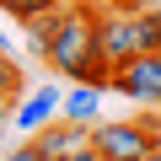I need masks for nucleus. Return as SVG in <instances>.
<instances>
[{
	"instance_id": "nucleus-8",
	"label": "nucleus",
	"mask_w": 161,
	"mask_h": 161,
	"mask_svg": "<svg viewBox=\"0 0 161 161\" xmlns=\"http://www.w3.org/2000/svg\"><path fill=\"white\" fill-rule=\"evenodd\" d=\"M64 6H70V0H64ZM64 6H54V11H38V16L27 22V54L48 59V48H54V38H59V22H64Z\"/></svg>"
},
{
	"instance_id": "nucleus-4",
	"label": "nucleus",
	"mask_w": 161,
	"mask_h": 161,
	"mask_svg": "<svg viewBox=\"0 0 161 161\" xmlns=\"http://www.w3.org/2000/svg\"><path fill=\"white\" fill-rule=\"evenodd\" d=\"M108 92H118L140 108H161V54H134L129 64H118Z\"/></svg>"
},
{
	"instance_id": "nucleus-3",
	"label": "nucleus",
	"mask_w": 161,
	"mask_h": 161,
	"mask_svg": "<svg viewBox=\"0 0 161 161\" xmlns=\"http://www.w3.org/2000/svg\"><path fill=\"white\" fill-rule=\"evenodd\" d=\"M97 54H102L113 70L129 64L134 54H145V48H140V22H134V11L102 6V16H97Z\"/></svg>"
},
{
	"instance_id": "nucleus-14",
	"label": "nucleus",
	"mask_w": 161,
	"mask_h": 161,
	"mask_svg": "<svg viewBox=\"0 0 161 161\" xmlns=\"http://www.w3.org/2000/svg\"><path fill=\"white\" fill-rule=\"evenodd\" d=\"M140 161H161V145H156V150H145V156H140Z\"/></svg>"
},
{
	"instance_id": "nucleus-9",
	"label": "nucleus",
	"mask_w": 161,
	"mask_h": 161,
	"mask_svg": "<svg viewBox=\"0 0 161 161\" xmlns=\"http://www.w3.org/2000/svg\"><path fill=\"white\" fill-rule=\"evenodd\" d=\"M134 22H140V48H145V54H161V6L134 11Z\"/></svg>"
},
{
	"instance_id": "nucleus-16",
	"label": "nucleus",
	"mask_w": 161,
	"mask_h": 161,
	"mask_svg": "<svg viewBox=\"0 0 161 161\" xmlns=\"http://www.w3.org/2000/svg\"><path fill=\"white\" fill-rule=\"evenodd\" d=\"M0 156H6V150H0Z\"/></svg>"
},
{
	"instance_id": "nucleus-1",
	"label": "nucleus",
	"mask_w": 161,
	"mask_h": 161,
	"mask_svg": "<svg viewBox=\"0 0 161 161\" xmlns=\"http://www.w3.org/2000/svg\"><path fill=\"white\" fill-rule=\"evenodd\" d=\"M97 16H102V0H70L64 6V22H59V38L48 48V70H59L64 80L80 75V64H86L97 54Z\"/></svg>"
},
{
	"instance_id": "nucleus-15",
	"label": "nucleus",
	"mask_w": 161,
	"mask_h": 161,
	"mask_svg": "<svg viewBox=\"0 0 161 161\" xmlns=\"http://www.w3.org/2000/svg\"><path fill=\"white\" fill-rule=\"evenodd\" d=\"M0 54H6V38H0Z\"/></svg>"
},
{
	"instance_id": "nucleus-2",
	"label": "nucleus",
	"mask_w": 161,
	"mask_h": 161,
	"mask_svg": "<svg viewBox=\"0 0 161 161\" xmlns=\"http://www.w3.org/2000/svg\"><path fill=\"white\" fill-rule=\"evenodd\" d=\"M86 140L102 161H140L145 150L161 145V108L134 113V118H97L86 129Z\"/></svg>"
},
{
	"instance_id": "nucleus-13",
	"label": "nucleus",
	"mask_w": 161,
	"mask_h": 161,
	"mask_svg": "<svg viewBox=\"0 0 161 161\" xmlns=\"http://www.w3.org/2000/svg\"><path fill=\"white\" fill-rule=\"evenodd\" d=\"M70 161H102V156H97V150H92V140H86V150H75Z\"/></svg>"
},
{
	"instance_id": "nucleus-11",
	"label": "nucleus",
	"mask_w": 161,
	"mask_h": 161,
	"mask_svg": "<svg viewBox=\"0 0 161 161\" xmlns=\"http://www.w3.org/2000/svg\"><path fill=\"white\" fill-rule=\"evenodd\" d=\"M27 92V80H22V64L11 54H0V97H22Z\"/></svg>"
},
{
	"instance_id": "nucleus-12",
	"label": "nucleus",
	"mask_w": 161,
	"mask_h": 161,
	"mask_svg": "<svg viewBox=\"0 0 161 161\" xmlns=\"http://www.w3.org/2000/svg\"><path fill=\"white\" fill-rule=\"evenodd\" d=\"M11 113H16V97H0V129L11 124Z\"/></svg>"
},
{
	"instance_id": "nucleus-7",
	"label": "nucleus",
	"mask_w": 161,
	"mask_h": 161,
	"mask_svg": "<svg viewBox=\"0 0 161 161\" xmlns=\"http://www.w3.org/2000/svg\"><path fill=\"white\" fill-rule=\"evenodd\" d=\"M59 118H70V124H80V129H92V124L102 118V86L70 80V92H64V102H59Z\"/></svg>"
},
{
	"instance_id": "nucleus-10",
	"label": "nucleus",
	"mask_w": 161,
	"mask_h": 161,
	"mask_svg": "<svg viewBox=\"0 0 161 161\" xmlns=\"http://www.w3.org/2000/svg\"><path fill=\"white\" fill-rule=\"evenodd\" d=\"M54 6H64V0H0V11L16 16V22H32L38 11H54Z\"/></svg>"
},
{
	"instance_id": "nucleus-6",
	"label": "nucleus",
	"mask_w": 161,
	"mask_h": 161,
	"mask_svg": "<svg viewBox=\"0 0 161 161\" xmlns=\"http://www.w3.org/2000/svg\"><path fill=\"white\" fill-rule=\"evenodd\" d=\"M27 140H32L38 156H48V161H70L75 150H86V129L70 124V118H54V124H43L38 134H27Z\"/></svg>"
},
{
	"instance_id": "nucleus-5",
	"label": "nucleus",
	"mask_w": 161,
	"mask_h": 161,
	"mask_svg": "<svg viewBox=\"0 0 161 161\" xmlns=\"http://www.w3.org/2000/svg\"><path fill=\"white\" fill-rule=\"evenodd\" d=\"M59 102H64V92H59V86H38L32 97L22 92V97H16V113H11V124H16L22 134H38L43 124H54V118H59Z\"/></svg>"
}]
</instances>
